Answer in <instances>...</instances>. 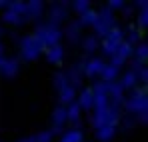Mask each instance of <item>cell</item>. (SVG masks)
Wrapping results in <instances>:
<instances>
[{"label": "cell", "mask_w": 148, "mask_h": 142, "mask_svg": "<svg viewBox=\"0 0 148 142\" xmlns=\"http://www.w3.org/2000/svg\"><path fill=\"white\" fill-rule=\"evenodd\" d=\"M120 120V112H118V106H112L108 104L106 108H94V116H92V126L98 130L102 126H112L116 128Z\"/></svg>", "instance_id": "obj_1"}, {"label": "cell", "mask_w": 148, "mask_h": 142, "mask_svg": "<svg viewBox=\"0 0 148 142\" xmlns=\"http://www.w3.org/2000/svg\"><path fill=\"white\" fill-rule=\"evenodd\" d=\"M38 40H40V44L44 48H50V46H56L58 42H60V38H62V30L56 26V24H38V28H36V34H34Z\"/></svg>", "instance_id": "obj_2"}, {"label": "cell", "mask_w": 148, "mask_h": 142, "mask_svg": "<svg viewBox=\"0 0 148 142\" xmlns=\"http://www.w3.org/2000/svg\"><path fill=\"white\" fill-rule=\"evenodd\" d=\"M126 110L132 114H140V120L146 122V110H148V96L146 90H132V96L124 102Z\"/></svg>", "instance_id": "obj_3"}, {"label": "cell", "mask_w": 148, "mask_h": 142, "mask_svg": "<svg viewBox=\"0 0 148 142\" xmlns=\"http://www.w3.org/2000/svg\"><path fill=\"white\" fill-rule=\"evenodd\" d=\"M92 28L96 32V38L98 36H106L114 28V16H112V10L108 6H102L98 12H96V22H94Z\"/></svg>", "instance_id": "obj_4"}, {"label": "cell", "mask_w": 148, "mask_h": 142, "mask_svg": "<svg viewBox=\"0 0 148 142\" xmlns=\"http://www.w3.org/2000/svg\"><path fill=\"white\" fill-rule=\"evenodd\" d=\"M42 50L44 46L40 44V40L32 34V36H24L22 38V42H20V56L24 58V60H34V58H38L40 54H42Z\"/></svg>", "instance_id": "obj_5"}, {"label": "cell", "mask_w": 148, "mask_h": 142, "mask_svg": "<svg viewBox=\"0 0 148 142\" xmlns=\"http://www.w3.org/2000/svg\"><path fill=\"white\" fill-rule=\"evenodd\" d=\"M132 52H134L132 44H128V42H122V44L118 46V50H116V54L112 56V62H110V64H112V66H116V68H118V66H122L124 62H126V60L132 56Z\"/></svg>", "instance_id": "obj_6"}, {"label": "cell", "mask_w": 148, "mask_h": 142, "mask_svg": "<svg viewBox=\"0 0 148 142\" xmlns=\"http://www.w3.org/2000/svg\"><path fill=\"white\" fill-rule=\"evenodd\" d=\"M18 60L16 58H4L2 62H0V74H4V76H8V78H12V76H16L18 74Z\"/></svg>", "instance_id": "obj_7"}, {"label": "cell", "mask_w": 148, "mask_h": 142, "mask_svg": "<svg viewBox=\"0 0 148 142\" xmlns=\"http://www.w3.org/2000/svg\"><path fill=\"white\" fill-rule=\"evenodd\" d=\"M78 106H80V110H88V112H90V108H94V98H92V90L90 88H82L80 90Z\"/></svg>", "instance_id": "obj_8"}, {"label": "cell", "mask_w": 148, "mask_h": 142, "mask_svg": "<svg viewBox=\"0 0 148 142\" xmlns=\"http://www.w3.org/2000/svg\"><path fill=\"white\" fill-rule=\"evenodd\" d=\"M60 130L52 128V130H46V132H38V134H32V136H26V138H20L18 142H50L54 134H58Z\"/></svg>", "instance_id": "obj_9"}, {"label": "cell", "mask_w": 148, "mask_h": 142, "mask_svg": "<svg viewBox=\"0 0 148 142\" xmlns=\"http://www.w3.org/2000/svg\"><path fill=\"white\" fill-rule=\"evenodd\" d=\"M42 10H44V4L40 0L26 2V18H38V16H42Z\"/></svg>", "instance_id": "obj_10"}, {"label": "cell", "mask_w": 148, "mask_h": 142, "mask_svg": "<svg viewBox=\"0 0 148 142\" xmlns=\"http://www.w3.org/2000/svg\"><path fill=\"white\" fill-rule=\"evenodd\" d=\"M102 68H104V62L100 58H92L90 62L84 64V74L92 78V76H98L100 72H102Z\"/></svg>", "instance_id": "obj_11"}, {"label": "cell", "mask_w": 148, "mask_h": 142, "mask_svg": "<svg viewBox=\"0 0 148 142\" xmlns=\"http://www.w3.org/2000/svg\"><path fill=\"white\" fill-rule=\"evenodd\" d=\"M66 124V108L64 106H58L54 112H52V126L56 130H62V126Z\"/></svg>", "instance_id": "obj_12"}, {"label": "cell", "mask_w": 148, "mask_h": 142, "mask_svg": "<svg viewBox=\"0 0 148 142\" xmlns=\"http://www.w3.org/2000/svg\"><path fill=\"white\" fill-rule=\"evenodd\" d=\"M66 122H72L78 128V124H80V106H78V102H70V106L66 108Z\"/></svg>", "instance_id": "obj_13"}, {"label": "cell", "mask_w": 148, "mask_h": 142, "mask_svg": "<svg viewBox=\"0 0 148 142\" xmlns=\"http://www.w3.org/2000/svg\"><path fill=\"white\" fill-rule=\"evenodd\" d=\"M62 58H64V50H62V46H60V44L46 48V60H48V62H52V64H58Z\"/></svg>", "instance_id": "obj_14"}, {"label": "cell", "mask_w": 148, "mask_h": 142, "mask_svg": "<svg viewBox=\"0 0 148 142\" xmlns=\"http://www.w3.org/2000/svg\"><path fill=\"white\" fill-rule=\"evenodd\" d=\"M64 18H66V8H64L62 4H54V6H52V10H50V22L58 26Z\"/></svg>", "instance_id": "obj_15"}, {"label": "cell", "mask_w": 148, "mask_h": 142, "mask_svg": "<svg viewBox=\"0 0 148 142\" xmlns=\"http://www.w3.org/2000/svg\"><path fill=\"white\" fill-rule=\"evenodd\" d=\"M82 140H84V134H82L80 128L66 130V132L62 134V138H60V142H82Z\"/></svg>", "instance_id": "obj_16"}, {"label": "cell", "mask_w": 148, "mask_h": 142, "mask_svg": "<svg viewBox=\"0 0 148 142\" xmlns=\"http://www.w3.org/2000/svg\"><path fill=\"white\" fill-rule=\"evenodd\" d=\"M58 94H60V102H62V104H70V102H74L76 88H72V86H64L62 90H58Z\"/></svg>", "instance_id": "obj_17"}, {"label": "cell", "mask_w": 148, "mask_h": 142, "mask_svg": "<svg viewBox=\"0 0 148 142\" xmlns=\"http://www.w3.org/2000/svg\"><path fill=\"white\" fill-rule=\"evenodd\" d=\"M138 84V78H136V74L132 70H128L126 74L122 76V82H120V86H122V90H128V88H134Z\"/></svg>", "instance_id": "obj_18"}, {"label": "cell", "mask_w": 148, "mask_h": 142, "mask_svg": "<svg viewBox=\"0 0 148 142\" xmlns=\"http://www.w3.org/2000/svg\"><path fill=\"white\" fill-rule=\"evenodd\" d=\"M104 40H108V42H114V44H122L124 42V32L120 30V28H112L106 36H104Z\"/></svg>", "instance_id": "obj_19"}, {"label": "cell", "mask_w": 148, "mask_h": 142, "mask_svg": "<svg viewBox=\"0 0 148 142\" xmlns=\"http://www.w3.org/2000/svg\"><path fill=\"white\" fill-rule=\"evenodd\" d=\"M102 78H104V82H114V78L118 76V68L116 66H112V64H104V68H102Z\"/></svg>", "instance_id": "obj_20"}, {"label": "cell", "mask_w": 148, "mask_h": 142, "mask_svg": "<svg viewBox=\"0 0 148 142\" xmlns=\"http://www.w3.org/2000/svg\"><path fill=\"white\" fill-rule=\"evenodd\" d=\"M114 130H116V128H112V126H102V128L96 130V138L102 140V142H108L114 136Z\"/></svg>", "instance_id": "obj_21"}, {"label": "cell", "mask_w": 148, "mask_h": 142, "mask_svg": "<svg viewBox=\"0 0 148 142\" xmlns=\"http://www.w3.org/2000/svg\"><path fill=\"white\" fill-rule=\"evenodd\" d=\"M80 26H94L96 22V12L94 10H86L84 14H80Z\"/></svg>", "instance_id": "obj_22"}, {"label": "cell", "mask_w": 148, "mask_h": 142, "mask_svg": "<svg viewBox=\"0 0 148 142\" xmlns=\"http://www.w3.org/2000/svg\"><path fill=\"white\" fill-rule=\"evenodd\" d=\"M4 22L6 24H24L26 22V18L24 16H18V14H14V12H10V10H6L4 12Z\"/></svg>", "instance_id": "obj_23"}, {"label": "cell", "mask_w": 148, "mask_h": 142, "mask_svg": "<svg viewBox=\"0 0 148 142\" xmlns=\"http://www.w3.org/2000/svg\"><path fill=\"white\" fill-rule=\"evenodd\" d=\"M78 30H80V22H70L68 28H66V36H68V40L72 44L78 40Z\"/></svg>", "instance_id": "obj_24"}, {"label": "cell", "mask_w": 148, "mask_h": 142, "mask_svg": "<svg viewBox=\"0 0 148 142\" xmlns=\"http://www.w3.org/2000/svg\"><path fill=\"white\" fill-rule=\"evenodd\" d=\"M132 54H134V58H136L134 62H138V64H142V62H144V60L148 58V46H146V44H140V46L136 48V50H134Z\"/></svg>", "instance_id": "obj_25"}, {"label": "cell", "mask_w": 148, "mask_h": 142, "mask_svg": "<svg viewBox=\"0 0 148 142\" xmlns=\"http://www.w3.org/2000/svg\"><path fill=\"white\" fill-rule=\"evenodd\" d=\"M72 8H74V12L84 14L86 10H90V2L88 0H76V2H72Z\"/></svg>", "instance_id": "obj_26"}, {"label": "cell", "mask_w": 148, "mask_h": 142, "mask_svg": "<svg viewBox=\"0 0 148 142\" xmlns=\"http://www.w3.org/2000/svg\"><path fill=\"white\" fill-rule=\"evenodd\" d=\"M54 82H56V88H58V90H62L64 86H70V82H68V78H66V72H58L56 78H54Z\"/></svg>", "instance_id": "obj_27"}, {"label": "cell", "mask_w": 148, "mask_h": 142, "mask_svg": "<svg viewBox=\"0 0 148 142\" xmlns=\"http://www.w3.org/2000/svg\"><path fill=\"white\" fill-rule=\"evenodd\" d=\"M84 48H86L88 52H94V50L98 48V38H96V36H86V38H84Z\"/></svg>", "instance_id": "obj_28"}, {"label": "cell", "mask_w": 148, "mask_h": 142, "mask_svg": "<svg viewBox=\"0 0 148 142\" xmlns=\"http://www.w3.org/2000/svg\"><path fill=\"white\" fill-rule=\"evenodd\" d=\"M138 20H140V28H146V24H148V8H142V10H140Z\"/></svg>", "instance_id": "obj_29"}, {"label": "cell", "mask_w": 148, "mask_h": 142, "mask_svg": "<svg viewBox=\"0 0 148 142\" xmlns=\"http://www.w3.org/2000/svg\"><path fill=\"white\" fill-rule=\"evenodd\" d=\"M136 78H140V82H142V84H146V80H148V70L144 68V66L136 72Z\"/></svg>", "instance_id": "obj_30"}, {"label": "cell", "mask_w": 148, "mask_h": 142, "mask_svg": "<svg viewBox=\"0 0 148 142\" xmlns=\"http://www.w3.org/2000/svg\"><path fill=\"white\" fill-rule=\"evenodd\" d=\"M122 6H124L122 0H110V2H108V8H110V10H116V8H122Z\"/></svg>", "instance_id": "obj_31"}, {"label": "cell", "mask_w": 148, "mask_h": 142, "mask_svg": "<svg viewBox=\"0 0 148 142\" xmlns=\"http://www.w3.org/2000/svg\"><path fill=\"white\" fill-rule=\"evenodd\" d=\"M138 40H140V32H138V30H132V32H130V40H128V44L138 42Z\"/></svg>", "instance_id": "obj_32"}, {"label": "cell", "mask_w": 148, "mask_h": 142, "mask_svg": "<svg viewBox=\"0 0 148 142\" xmlns=\"http://www.w3.org/2000/svg\"><path fill=\"white\" fill-rule=\"evenodd\" d=\"M4 60V54H2V46H0V62Z\"/></svg>", "instance_id": "obj_33"}, {"label": "cell", "mask_w": 148, "mask_h": 142, "mask_svg": "<svg viewBox=\"0 0 148 142\" xmlns=\"http://www.w3.org/2000/svg\"><path fill=\"white\" fill-rule=\"evenodd\" d=\"M0 34H2V30H0Z\"/></svg>", "instance_id": "obj_34"}]
</instances>
